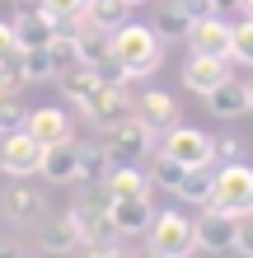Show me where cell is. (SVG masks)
Listing matches in <instances>:
<instances>
[{
    "instance_id": "cell-1",
    "label": "cell",
    "mask_w": 253,
    "mask_h": 258,
    "mask_svg": "<svg viewBox=\"0 0 253 258\" xmlns=\"http://www.w3.org/2000/svg\"><path fill=\"white\" fill-rule=\"evenodd\" d=\"M113 56L117 66L127 71V80H145V75H155L159 61H164V42L150 24H117L113 28Z\"/></svg>"
},
{
    "instance_id": "cell-2",
    "label": "cell",
    "mask_w": 253,
    "mask_h": 258,
    "mask_svg": "<svg viewBox=\"0 0 253 258\" xmlns=\"http://www.w3.org/2000/svg\"><path fill=\"white\" fill-rule=\"evenodd\" d=\"M206 207L230 211V216H248L253 211V169L244 160H230V164H220V169L211 174V197H206Z\"/></svg>"
},
{
    "instance_id": "cell-3",
    "label": "cell",
    "mask_w": 253,
    "mask_h": 258,
    "mask_svg": "<svg viewBox=\"0 0 253 258\" xmlns=\"http://www.w3.org/2000/svg\"><path fill=\"white\" fill-rule=\"evenodd\" d=\"M150 253L155 258H188L192 249H197V235H192V216H183V211H155L150 221Z\"/></svg>"
},
{
    "instance_id": "cell-4",
    "label": "cell",
    "mask_w": 253,
    "mask_h": 258,
    "mask_svg": "<svg viewBox=\"0 0 253 258\" xmlns=\"http://www.w3.org/2000/svg\"><path fill=\"white\" fill-rule=\"evenodd\" d=\"M85 122L94 132H113L117 122H127V117H136V99L127 94V85H99V94L85 103Z\"/></svg>"
},
{
    "instance_id": "cell-5",
    "label": "cell",
    "mask_w": 253,
    "mask_h": 258,
    "mask_svg": "<svg viewBox=\"0 0 253 258\" xmlns=\"http://www.w3.org/2000/svg\"><path fill=\"white\" fill-rule=\"evenodd\" d=\"M192 235H197V249H206V253H234V239H239V216L206 207V216L192 221Z\"/></svg>"
},
{
    "instance_id": "cell-6",
    "label": "cell",
    "mask_w": 253,
    "mask_h": 258,
    "mask_svg": "<svg viewBox=\"0 0 253 258\" xmlns=\"http://www.w3.org/2000/svg\"><path fill=\"white\" fill-rule=\"evenodd\" d=\"M211 150H216V136H206L202 127H169L164 132V155H174L178 164L197 169V164H211Z\"/></svg>"
},
{
    "instance_id": "cell-7",
    "label": "cell",
    "mask_w": 253,
    "mask_h": 258,
    "mask_svg": "<svg viewBox=\"0 0 253 258\" xmlns=\"http://www.w3.org/2000/svg\"><path fill=\"white\" fill-rule=\"evenodd\" d=\"M38 160H42V141H33L24 127L19 132H5V141H0V169H5L10 178L38 174Z\"/></svg>"
},
{
    "instance_id": "cell-8",
    "label": "cell",
    "mask_w": 253,
    "mask_h": 258,
    "mask_svg": "<svg viewBox=\"0 0 253 258\" xmlns=\"http://www.w3.org/2000/svg\"><path fill=\"white\" fill-rule=\"evenodd\" d=\"M103 136H108V155H113V164H141L145 155H150V146H155V136L145 132L136 117L117 122L113 132H103Z\"/></svg>"
},
{
    "instance_id": "cell-9",
    "label": "cell",
    "mask_w": 253,
    "mask_h": 258,
    "mask_svg": "<svg viewBox=\"0 0 253 258\" xmlns=\"http://www.w3.org/2000/svg\"><path fill=\"white\" fill-rule=\"evenodd\" d=\"M38 174L47 178V183H80V146H75V141H52V146H42Z\"/></svg>"
},
{
    "instance_id": "cell-10",
    "label": "cell",
    "mask_w": 253,
    "mask_h": 258,
    "mask_svg": "<svg viewBox=\"0 0 253 258\" xmlns=\"http://www.w3.org/2000/svg\"><path fill=\"white\" fill-rule=\"evenodd\" d=\"M108 221L117 235H145L155 221V207H150V192L145 197H113L108 202Z\"/></svg>"
},
{
    "instance_id": "cell-11",
    "label": "cell",
    "mask_w": 253,
    "mask_h": 258,
    "mask_svg": "<svg viewBox=\"0 0 253 258\" xmlns=\"http://www.w3.org/2000/svg\"><path fill=\"white\" fill-rule=\"evenodd\" d=\"M136 122L150 132V136H164L169 127H178V103H174V94H164V89H145V94L136 99Z\"/></svg>"
},
{
    "instance_id": "cell-12",
    "label": "cell",
    "mask_w": 253,
    "mask_h": 258,
    "mask_svg": "<svg viewBox=\"0 0 253 258\" xmlns=\"http://www.w3.org/2000/svg\"><path fill=\"white\" fill-rule=\"evenodd\" d=\"M0 207H5V216L14 225H38L42 216H47V197H42L38 188H28V183H10L5 197H0Z\"/></svg>"
},
{
    "instance_id": "cell-13",
    "label": "cell",
    "mask_w": 253,
    "mask_h": 258,
    "mask_svg": "<svg viewBox=\"0 0 253 258\" xmlns=\"http://www.w3.org/2000/svg\"><path fill=\"white\" fill-rule=\"evenodd\" d=\"M188 42H192V52H202V56H225L230 61V24H225V14L197 19L188 28Z\"/></svg>"
},
{
    "instance_id": "cell-14",
    "label": "cell",
    "mask_w": 253,
    "mask_h": 258,
    "mask_svg": "<svg viewBox=\"0 0 253 258\" xmlns=\"http://www.w3.org/2000/svg\"><path fill=\"white\" fill-rule=\"evenodd\" d=\"M14 38H19V47H47L56 38V14L52 10H24L14 14Z\"/></svg>"
},
{
    "instance_id": "cell-15",
    "label": "cell",
    "mask_w": 253,
    "mask_h": 258,
    "mask_svg": "<svg viewBox=\"0 0 253 258\" xmlns=\"http://www.w3.org/2000/svg\"><path fill=\"white\" fill-rule=\"evenodd\" d=\"M38 244L47 249V253H70V249H80V230H75V216H42L38 221Z\"/></svg>"
},
{
    "instance_id": "cell-16",
    "label": "cell",
    "mask_w": 253,
    "mask_h": 258,
    "mask_svg": "<svg viewBox=\"0 0 253 258\" xmlns=\"http://www.w3.org/2000/svg\"><path fill=\"white\" fill-rule=\"evenodd\" d=\"M202 99H206V108H211L216 117H239V113H248V85L244 80H230V75L220 85H211Z\"/></svg>"
},
{
    "instance_id": "cell-17",
    "label": "cell",
    "mask_w": 253,
    "mask_h": 258,
    "mask_svg": "<svg viewBox=\"0 0 253 258\" xmlns=\"http://www.w3.org/2000/svg\"><path fill=\"white\" fill-rule=\"evenodd\" d=\"M24 132L33 136V141H42V146H52V141H75V136H70V117H66L61 108H33V113H28V122H24Z\"/></svg>"
},
{
    "instance_id": "cell-18",
    "label": "cell",
    "mask_w": 253,
    "mask_h": 258,
    "mask_svg": "<svg viewBox=\"0 0 253 258\" xmlns=\"http://www.w3.org/2000/svg\"><path fill=\"white\" fill-rule=\"evenodd\" d=\"M225 56H202V52H192L188 56V66H183V85L192 89V94H206L211 85H220L225 80Z\"/></svg>"
},
{
    "instance_id": "cell-19",
    "label": "cell",
    "mask_w": 253,
    "mask_h": 258,
    "mask_svg": "<svg viewBox=\"0 0 253 258\" xmlns=\"http://www.w3.org/2000/svg\"><path fill=\"white\" fill-rule=\"evenodd\" d=\"M56 85H61V94H66L70 103H80V108H85V103L99 94V75L89 71L85 61H70V66H61V71H56Z\"/></svg>"
},
{
    "instance_id": "cell-20",
    "label": "cell",
    "mask_w": 253,
    "mask_h": 258,
    "mask_svg": "<svg viewBox=\"0 0 253 258\" xmlns=\"http://www.w3.org/2000/svg\"><path fill=\"white\" fill-rule=\"evenodd\" d=\"M14 71H19L24 85H42V80H56V61L47 47H19L14 56Z\"/></svg>"
},
{
    "instance_id": "cell-21",
    "label": "cell",
    "mask_w": 253,
    "mask_h": 258,
    "mask_svg": "<svg viewBox=\"0 0 253 258\" xmlns=\"http://www.w3.org/2000/svg\"><path fill=\"white\" fill-rule=\"evenodd\" d=\"M103 188L113 197H145L150 192V174H141V164H113L108 178H103Z\"/></svg>"
},
{
    "instance_id": "cell-22",
    "label": "cell",
    "mask_w": 253,
    "mask_h": 258,
    "mask_svg": "<svg viewBox=\"0 0 253 258\" xmlns=\"http://www.w3.org/2000/svg\"><path fill=\"white\" fill-rule=\"evenodd\" d=\"M80 14H85V24L108 28V33H113L117 24H127V19H131V0H85Z\"/></svg>"
},
{
    "instance_id": "cell-23",
    "label": "cell",
    "mask_w": 253,
    "mask_h": 258,
    "mask_svg": "<svg viewBox=\"0 0 253 258\" xmlns=\"http://www.w3.org/2000/svg\"><path fill=\"white\" fill-rule=\"evenodd\" d=\"M150 28L159 33V42H178V38H188V28H192V14H188L183 5H178V0H164Z\"/></svg>"
},
{
    "instance_id": "cell-24",
    "label": "cell",
    "mask_w": 253,
    "mask_h": 258,
    "mask_svg": "<svg viewBox=\"0 0 253 258\" xmlns=\"http://www.w3.org/2000/svg\"><path fill=\"white\" fill-rule=\"evenodd\" d=\"M80 146V178L89 183H103L113 169V155H108V141H75Z\"/></svg>"
},
{
    "instance_id": "cell-25",
    "label": "cell",
    "mask_w": 253,
    "mask_h": 258,
    "mask_svg": "<svg viewBox=\"0 0 253 258\" xmlns=\"http://www.w3.org/2000/svg\"><path fill=\"white\" fill-rule=\"evenodd\" d=\"M174 197H178V202H192V207H206V197H211V164H197V169H188L183 178H178Z\"/></svg>"
},
{
    "instance_id": "cell-26",
    "label": "cell",
    "mask_w": 253,
    "mask_h": 258,
    "mask_svg": "<svg viewBox=\"0 0 253 258\" xmlns=\"http://www.w3.org/2000/svg\"><path fill=\"white\" fill-rule=\"evenodd\" d=\"M230 61L253 66V14H244L239 24H230Z\"/></svg>"
},
{
    "instance_id": "cell-27",
    "label": "cell",
    "mask_w": 253,
    "mask_h": 258,
    "mask_svg": "<svg viewBox=\"0 0 253 258\" xmlns=\"http://www.w3.org/2000/svg\"><path fill=\"white\" fill-rule=\"evenodd\" d=\"M188 174V164H178L174 155H164V150H159V155H155V169H150V183H159V188H178V178H183Z\"/></svg>"
},
{
    "instance_id": "cell-28",
    "label": "cell",
    "mask_w": 253,
    "mask_h": 258,
    "mask_svg": "<svg viewBox=\"0 0 253 258\" xmlns=\"http://www.w3.org/2000/svg\"><path fill=\"white\" fill-rule=\"evenodd\" d=\"M24 122H28V113H24V103L14 99V89H0V136L19 132Z\"/></svg>"
},
{
    "instance_id": "cell-29",
    "label": "cell",
    "mask_w": 253,
    "mask_h": 258,
    "mask_svg": "<svg viewBox=\"0 0 253 258\" xmlns=\"http://www.w3.org/2000/svg\"><path fill=\"white\" fill-rule=\"evenodd\" d=\"M211 160H220V164H230V160H244V155H239V141H234V136H216V150H211Z\"/></svg>"
},
{
    "instance_id": "cell-30",
    "label": "cell",
    "mask_w": 253,
    "mask_h": 258,
    "mask_svg": "<svg viewBox=\"0 0 253 258\" xmlns=\"http://www.w3.org/2000/svg\"><path fill=\"white\" fill-rule=\"evenodd\" d=\"M10 56H19V38H14V24L0 19V61H10Z\"/></svg>"
},
{
    "instance_id": "cell-31",
    "label": "cell",
    "mask_w": 253,
    "mask_h": 258,
    "mask_svg": "<svg viewBox=\"0 0 253 258\" xmlns=\"http://www.w3.org/2000/svg\"><path fill=\"white\" fill-rule=\"evenodd\" d=\"M80 258H122V249L113 239H103V244H80Z\"/></svg>"
},
{
    "instance_id": "cell-32",
    "label": "cell",
    "mask_w": 253,
    "mask_h": 258,
    "mask_svg": "<svg viewBox=\"0 0 253 258\" xmlns=\"http://www.w3.org/2000/svg\"><path fill=\"white\" fill-rule=\"evenodd\" d=\"M234 253L253 258V211H248V221H239V239H234Z\"/></svg>"
},
{
    "instance_id": "cell-33",
    "label": "cell",
    "mask_w": 253,
    "mask_h": 258,
    "mask_svg": "<svg viewBox=\"0 0 253 258\" xmlns=\"http://www.w3.org/2000/svg\"><path fill=\"white\" fill-rule=\"evenodd\" d=\"M178 5L192 14V24H197V19H206V14H216V10H211V0H178Z\"/></svg>"
},
{
    "instance_id": "cell-34",
    "label": "cell",
    "mask_w": 253,
    "mask_h": 258,
    "mask_svg": "<svg viewBox=\"0 0 253 258\" xmlns=\"http://www.w3.org/2000/svg\"><path fill=\"white\" fill-rule=\"evenodd\" d=\"M42 5H47L52 14H80V5H85V0H42Z\"/></svg>"
},
{
    "instance_id": "cell-35",
    "label": "cell",
    "mask_w": 253,
    "mask_h": 258,
    "mask_svg": "<svg viewBox=\"0 0 253 258\" xmlns=\"http://www.w3.org/2000/svg\"><path fill=\"white\" fill-rule=\"evenodd\" d=\"M0 258H24V244L10 239V235H0Z\"/></svg>"
},
{
    "instance_id": "cell-36",
    "label": "cell",
    "mask_w": 253,
    "mask_h": 258,
    "mask_svg": "<svg viewBox=\"0 0 253 258\" xmlns=\"http://www.w3.org/2000/svg\"><path fill=\"white\" fill-rule=\"evenodd\" d=\"M24 10H47L42 0H14V14H24Z\"/></svg>"
},
{
    "instance_id": "cell-37",
    "label": "cell",
    "mask_w": 253,
    "mask_h": 258,
    "mask_svg": "<svg viewBox=\"0 0 253 258\" xmlns=\"http://www.w3.org/2000/svg\"><path fill=\"white\" fill-rule=\"evenodd\" d=\"M211 10L216 14H230V10H239V0H211Z\"/></svg>"
},
{
    "instance_id": "cell-38",
    "label": "cell",
    "mask_w": 253,
    "mask_h": 258,
    "mask_svg": "<svg viewBox=\"0 0 253 258\" xmlns=\"http://www.w3.org/2000/svg\"><path fill=\"white\" fill-rule=\"evenodd\" d=\"M239 14H253V0H239Z\"/></svg>"
},
{
    "instance_id": "cell-39",
    "label": "cell",
    "mask_w": 253,
    "mask_h": 258,
    "mask_svg": "<svg viewBox=\"0 0 253 258\" xmlns=\"http://www.w3.org/2000/svg\"><path fill=\"white\" fill-rule=\"evenodd\" d=\"M248 108H253V80H248Z\"/></svg>"
},
{
    "instance_id": "cell-40",
    "label": "cell",
    "mask_w": 253,
    "mask_h": 258,
    "mask_svg": "<svg viewBox=\"0 0 253 258\" xmlns=\"http://www.w3.org/2000/svg\"><path fill=\"white\" fill-rule=\"evenodd\" d=\"M0 89H5V71H0Z\"/></svg>"
},
{
    "instance_id": "cell-41",
    "label": "cell",
    "mask_w": 253,
    "mask_h": 258,
    "mask_svg": "<svg viewBox=\"0 0 253 258\" xmlns=\"http://www.w3.org/2000/svg\"><path fill=\"white\" fill-rule=\"evenodd\" d=\"M131 5H141V0H131Z\"/></svg>"
},
{
    "instance_id": "cell-42",
    "label": "cell",
    "mask_w": 253,
    "mask_h": 258,
    "mask_svg": "<svg viewBox=\"0 0 253 258\" xmlns=\"http://www.w3.org/2000/svg\"><path fill=\"white\" fill-rule=\"evenodd\" d=\"M122 258H127V253H122Z\"/></svg>"
}]
</instances>
